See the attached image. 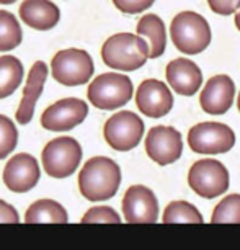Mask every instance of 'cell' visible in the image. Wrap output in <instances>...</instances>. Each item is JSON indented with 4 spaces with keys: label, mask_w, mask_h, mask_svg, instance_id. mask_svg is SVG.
Here are the masks:
<instances>
[{
    "label": "cell",
    "mask_w": 240,
    "mask_h": 250,
    "mask_svg": "<svg viewBox=\"0 0 240 250\" xmlns=\"http://www.w3.org/2000/svg\"><path fill=\"white\" fill-rule=\"evenodd\" d=\"M121 185V168L108 157H92L79 173L80 193L88 201H105L118 193Z\"/></svg>",
    "instance_id": "6da1fadb"
},
{
    "label": "cell",
    "mask_w": 240,
    "mask_h": 250,
    "mask_svg": "<svg viewBox=\"0 0 240 250\" xmlns=\"http://www.w3.org/2000/svg\"><path fill=\"white\" fill-rule=\"evenodd\" d=\"M150 46L145 38L133 33H118L108 38L101 48V59L108 67L116 70H138L147 62Z\"/></svg>",
    "instance_id": "7a4b0ae2"
},
{
    "label": "cell",
    "mask_w": 240,
    "mask_h": 250,
    "mask_svg": "<svg viewBox=\"0 0 240 250\" xmlns=\"http://www.w3.org/2000/svg\"><path fill=\"white\" fill-rule=\"evenodd\" d=\"M170 35L175 48L183 54H200L211 44L208 20L196 12H180L172 20Z\"/></svg>",
    "instance_id": "3957f363"
},
{
    "label": "cell",
    "mask_w": 240,
    "mask_h": 250,
    "mask_svg": "<svg viewBox=\"0 0 240 250\" xmlns=\"http://www.w3.org/2000/svg\"><path fill=\"white\" fill-rule=\"evenodd\" d=\"M133 82L123 74H101L88 85V102L100 110H116L133 98Z\"/></svg>",
    "instance_id": "277c9868"
},
{
    "label": "cell",
    "mask_w": 240,
    "mask_h": 250,
    "mask_svg": "<svg viewBox=\"0 0 240 250\" xmlns=\"http://www.w3.org/2000/svg\"><path fill=\"white\" fill-rule=\"evenodd\" d=\"M92 56L83 49H64L59 51L51 61V72L56 82L65 87H77L87 83L93 75Z\"/></svg>",
    "instance_id": "5b68a950"
},
{
    "label": "cell",
    "mask_w": 240,
    "mask_h": 250,
    "mask_svg": "<svg viewBox=\"0 0 240 250\" xmlns=\"http://www.w3.org/2000/svg\"><path fill=\"white\" fill-rule=\"evenodd\" d=\"M46 173L53 178H67L79 168L82 160V147L74 138L64 136L46 144L41 154Z\"/></svg>",
    "instance_id": "8992f818"
},
{
    "label": "cell",
    "mask_w": 240,
    "mask_h": 250,
    "mask_svg": "<svg viewBox=\"0 0 240 250\" xmlns=\"http://www.w3.org/2000/svg\"><path fill=\"white\" fill-rule=\"evenodd\" d=\"M188 185L196 195L213 200L229 190V172L222 162L216 159H203L191 165Z\"/></svg>",
    "instance_id": "52a82bcc"
},
{
    "label": "cell",
    "mask_w": 240,
    "mask_h": 250,
    "mask_svg": "<svg viewBox=\"0 0 240 250\" xmlns=\"http://www.w3.org/2000/svg\"><path fill=\"white\" fill-rule=\"evenodd\" d=\"M235 134L224 123H200L188 133V146L193 152L214 155L225 154L234 147Z\"/></svg>",
    "instance_id": "ba28073f"
},
{
    "label": "cell",
    "mask_w": 240,
    "mask_h": 250,
    "mask_svg": "<svg viewBox=\"0 0 240 250\" xmlns=\"http://www.w3.org/2000/svg\"><path fill=\"white\" fill-rule=\"evenodd\" d=\"M103 136L111 149L120 152L138 147L144 136V121L133 111H120L108 118Z\"/></svg>",
    "instance_id": "9c48e42d"
},
{
    "label": "cell",
    "mask_w": 240,
    "mask_h": 250,
    "mask_svg": "<svg viewBox=\"0 0 240 250\" xmlns=\"http://www.w3.org/2000/svg\"><path fill=\"white\" fill-rule=\"evenodd\" d=\"M88 116V105L80 98H64L46 108L41 126L49 131H70Z\"/></svg>",
    "instance_id": "30bf717a"
},
{
    "label": "cell",
    "mask_w": 240,
    "mask_h": 250,
    "mask_svg": "<svg viewBox=\"0 0 240 250\" xmlns=\"http://www.w3.org/2000/svg\"><path fill=\"white\" fill-rule=\"evenodd\" d=\"M145 152L159 165H170L181 157V134L172 126H154L145 138Z\"/></svg>",
    "instance_id": "8fae6325"
},
{
    "label": "cell",
    "mask_w": 240,
    "mask_h": 250,
    "mask_svg": "<svg viewBox=\"0 0 240 250\" xmlns=\"http://www.w3.org/2000/svg\"><path fill=\"white\" fill-rule=\"evenodd\" d=\"M123 214L129 224L157 223L159 201L154 191L144 185L129 187L123 198Z\"/></svg>",
    "instance_id": "7c38bea8"
},
{
    "label": "cell",
    "mask_w": 240,
    "mask_h": 250,
    "mask_svg": "<svg viewBox=\"0 0 240 250\" xmlns=\"http://www.w3.org/2000/svg\"><path fill=\"white\" fill-rule=\"evenodd\" d=\"M41 170L38 160L30 154H17L3 168L5 187L13 193H26L40 182Z\"/></svg>",
    "instance_id": "4fadbf2b"
},
{
    "label": "cell",
    "mask_w": 240,
    "mask_h": 250,
    "mask_svg": "<svg viewBox=\"0 0 240 250\" xmlns=\"http://www.w3.org/2000/svg\"><path fill=\"white\" fill-rule=\"evenodd\" d=\"M136 105L149 118H162L173 108V95L168 87L157 79H147L136 92Z\"/></svg>",
    "instance_id": "5bb4252c"
},
{
    "label": "cell",
    "mask_w": 240,
    "mask_h": 250,
    "mask_svg": "<svg viewBox=\"0 0 240 250\" xmlns=\"http://www.w3.org/2000/svg\"><path fill=\"white\" fill-rule=\"evenodd\" d=\"M235 97L234 80L229 75L209 79L200 95V105L208 115H224L232 106Z\"/></svg>",
    "instance_id": "9a60e30c"
},
{
    "label": "cell",
    "mask_w": 240,
    "mask_h": 250,
    "mask_svg": "<svg viewBox=\"0 0 240 250\" xmlns=\"http://www.w3.org/2000/svg\"><path fill=\"white\" fill-rule=\"evenodd\" d=\"M167 82L178 95L193 97L201 88L203 83V72L193 61L185 58L173 59L168 62L167 70Z\"/></svg>",
    "instance_id": "2e32d148"
},
{
    "label": "cell",
    "mask_w": 240,
    "mask_h": 250,
    "mask_svg": "<svg viewBox=\"0 0 240 250\" xmlns=\"http://www.w3.org/2000/svg\"><path fill=\"white\" fill-rule=\"evenodd\" d=\"M46 77H48V65H46L43 61H38V62L33 65L30 74H28V80H26V87L23 90V97L20 102V106L17 110V121L20 125H28L33 120V115H35V106L38 98L41 97L46 83Z\"/></svg>",
    "instance_id": "e0dca14e"
},
{
    "label": "cell",
    "mask_w": 240,
    "mask_h": 250,
    "mask_svg": "<svg viewBox=\"0 0 240 250\" xmlns=\"http://www.w3.org/2000/svg\"><path fill=\"white\" fill-rule=\"evenodd\" d=\"M20 18L25 25L40 31H48L60 20V12L51 0H23Z\"/></svg>",
    "instance_id": "ac0fdd59"
},
{
    "label": "cell",
    "mask_w": 240,
    "mask_h": 250,
    "mask_svg": "<svg viewBox=\"0 0 240 250\" xmlns=\"http://www.w3.org/2000/svg\"><path fill=\"white\" fill-rule=\"evenodd\" d=\"M138 35L147 40L150 46V59H157L167 48V31L165 25H163L162 18L154 15V13H147L138 21Z\"/></svg>",
    "instance_id": "d6986e66"
},
{
    "label": "cell",
    "mask_w": 240,
    "mask_h": 250,
    "mask_svg": "<svg viewBox=\"0 0 240 250\" xmlns=\"http://www.w3.org/2000/svg\"><path fill=\"white\" fill-rule=\"evenodd\" d=\"M26 224H41V223H56L65 224L69 223V214L62 205L54 200H38L28 208L25 221Z\"/></svg>",
    "instance_id": "ffe728a7"
},
{
    "label": "cell",
    "mask_w": 240,
    "mask_h": 250,
    "mask_svg": "<svg viewBox=\"0 0 240 250\" xmlns=\"http://www.w3.org/2000/svg\"><path fill=\"white\" fill-rule=\"evenodd\" d=\"M25 69L20 59L15 56H2L0 58V100L10 97L20 87Z\"/></svg>",
    "instance_id": "44dd1931"
},
{
    "label": "cell",
    "mask_w": 240,
    "mask_h": 250,
    "mask_svg": "<svg viewBox=\"0 0 240 250\" xmlns=\"http://www.w3.org/2000/svg\"><path fill=\"white\" fill-rule=\"evenodd\" d=\"M163 224H177V223H191L203 224V214L196 209L195 205L188 201H172L165 208L162 216Z\"/></svg>",
    "instance_id": "7402d4cb"
},
{
    "label": "cell",
    "mask_w": 240,
    "mask_h": 250,
    "mask_svg": "<svg viewBox=\"0 0 240 250\" xmlns=\"http://www.w3.org/2000/svg\"><path fill=\"white\" fill-rule=\"evenodd\" d=\"M23 40V33L20 23L7 10H0V51L7 53L20 46Z\"/></svg>",
    "instance_id": "603a6c76"
},
{
    "label": "cell",
    "mask_w": 240,
    "mask_h": 250,
    "mask_svg": "<svg viewBox=\"0 0 240 250\" xmlns=\"http://www.w3.org/2000/svg\"><path fill=\"white\" fill-rule=\"evenodd\" d=\"M211 224H240V195L234 193L225 196L214 208Z\"/></svg>",
    "instance_id": "cb8c5ba5"
},
{
    "label": "cell",
    "mask_w": 240,
    "mask_h": 250,
    "mask_svg": "<svg viewBox=\"0 0 240 250\" xmlns=\"http://www.w3.org/2000/svg\"><path fill=\"white\" fill-rule=\"evenodd\" d=\"M18 131L10 118L0 115V159H5L17 147Z\"/></svg>",
    "instance_id": "d4e9b609"
},
{
    "label": "cell",
    "mask_w": 240,
    "mask_h": 250,
    "mask_svg": "<svg viewBox=\"0 0 240 250\" xmlns=\"http://www.w3.org/2000/svg\"><path fill=\"white\" fill-rule=\"evenodd\" d=\"M82 224H95V223H108V224H120L121 218L113 208L110 206H95L90 208L85 214H83Z\"/></svg>",
    "instance_id": "484cf974"
},
{
    "label": "cell",
    "mask_w": 240,
    "mask_h": 250,
    "mask_svg": "<svg viewBox=\"0 0 240 250\" xmlns=\"http://www.w3.org/2000/svg\"><path fill=\"white\" fill-rule=\"evenodd\" d=\"M154 2L155 0H113L118 10L123 13H129V15L145 12L147 8L154 5Z\"/></svg>",
    "instance_id": "4316f807"
},
{
    "label": "cell",
    "mask_w": 240,
    "mask_h": 250,
    "mask_svg": "<svg viewBox=\"0 0 240 250\" xmlns=\"http://www.w3.org/2000/svg\"><path fill=\"white\" fill-rule=\"evenodd\" d=\"M209 8L218 15H232L240 8V0H208Z\"/></svg>",
    "instance_id": "83f0119b"
},
{
    "label": "cell",
    "mask_w": 240,
    "mask_h": 250,
    "mask_svg": "<svg viewBox=\"0 0 240 250\" xmlns=\"http://www.w3.org/2000/svg\"><path fill=\"white\" fill-rule=\"evenodd\" d=\"M0 223H5V224H18L20 223V218H18L17 209L3 200H0Z\"/></svg>",
    "instance_id": "f1b7e54d"
},
{
    "label": "cell",
    "mask_w": 240,
    "mask_h": 250,
    "mask_svg": "<svg viewBox=\"0 0 240 250\" xmlns=\"http://www.w3.org/2000/svg\"><path fill=\"white\" fill-rule=\"evenodd\" d=\"M235 26H237V30L240 31V12L235 13Z\"/></svg>",
    "instance_id": "f546056e"
},
{
    "label": "cell",
    "mask_w": 240,
    "mask_h": 250,
    "mask_svg": "<svg viewBox=\"0 0 240 250\" xmlns=\"http://www.w3.org/2000/svg\"><path fill=\"white\" fill-rule=\"evenodd\" d=\"M17 0H0V3H3V5H8V3H15Z\"/></svg>",
    "instance_id": "4dcf8cb0"
},
{
    "label": "cell",
    "mask_w": 240,
    "mask_h": 250,
    "mask_svg": "<svg viewBox=\"0 0 240 250\" xmlns=\"http://www.w3.org/2000/svg\"><path fill=\"white\" fill-rule=\"evenodd\" d=\"M237 108H239V111H240V92H239V98H237Z\"/></svg>",
    "instance_id": "1f68e13d"
}]
</instances>
